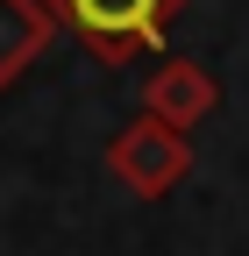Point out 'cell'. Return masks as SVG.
Listing matches in <instances>:
<instances>
[{"label":"cell","mask_w":249,"mask_h":256,"mask_svg":"<svg viewBox=\"0 0 249 256\" xmlns=\"http://www.w3.org/2000/svg\"><path fill=\"white\" fill-rule=\"evenodd\" d=\"M64 8H72V22L92 36V50L121 57L136 36L157 28V8H164V0H64Z\"/></svg>","instance_id":"cell-1"}]
</instances>
